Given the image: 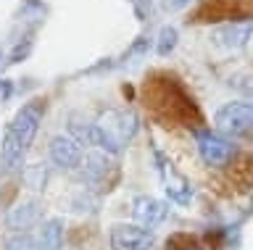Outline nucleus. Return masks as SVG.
<instances>
[{
	"mask_svg": "<svg viewBox=\"0 0 253 250\" xmlns=\"http://www.w3.org/2000/svg\"><path fill=\"white\" fill-rule=\"evenodd\" d=\"M40 250H61L63 248V221L61 218H47L37 229Z\"/></svg>",
	"mask_w": 253,
	"mask_h": 250,
	"instance_id": "11",
	"label": "nucleus"
},
{
	"mask_svg": "<svg viewBox=\"0 0 253 250\" xmlns=\"http://www.w3.org/2000/svg\"><path fill=\"white\" fill-rule=\"evenodd\" d=\"M169 216V203L158 200V198H150V195H137L132 200V218L134 224L145 226V229H156L161 226Z\"/></svg>",
	"mask_w": 253,
	"mask_h": 250,
	"instance_id": "8",
	"label": "nucleus"
},
{
	"mask_svg": "<svg viewBox=\"0 0 253 250\" xmlns=\"http://www.w3.org/2000/svg\"><path fill=\"white\" fill-rule=\"evenodd\" d=\"M42 113H45L42 100H32V103L24 106L21 111L13 116V121L8 124L3 143H0V171H3V174L16 171L24 163V155L29 153L32 143H35V137H37Z\"/></svg>",
	"mask_w": 253,
	"mask_h": 250,
	"instance_id": "1",
	"label": "nucleus"
},
{
	"mask_svg": "<svg viewBox=\"0 0 253 250\" xmlns=\"http://www.w3.org/2000/svg\"><path fill=\"white\" fill-rule=\"evenodd\" d=\"M3 250H40L37 234H32V232H11L3 240Z\"/></svg>",
	"mask_w": 253,
	"mask_h": 250,
	"instance_id": "12",
	"label": "nucleus"
},
{
	"mask_svg": "<svg viewBox=\"0 0 253 250\" xmlns=\"http://www.w3.org/2000/svg\"><path fill=\"white\" fill-rule=\"evenodd\" d=\"M193 250H201V248H193Z\"/></svg>",
	"mask_w": 253,
	"mask_h": 250,
	"instance_id": "15",
	"label": "nucleus"
},
{
	"mask_svg": "<svg viewBox=\"0 0 253 250\" xmlns=\"http://www.w3.org/2000/svg\"><path fill=\"white\" fill-rule=\"evenodd\" d=\"M161 37H164V42H161V53H166V50H171V45H174V37H177V35H174L171 29H166V32H164Z\"/></svg>",
	"mask_w": 253,
	"mask_h": 250,
	"instance_id": "14",
	"label": "nucleus"
},
{
	"mask_svg": "<svg viewBox=\"0 0 253 250\" xmlns=\"http://www.w3.org/2000/svg\"><path fill=\"white\" fill-rule=\"evenodd\" d=\"M40 221H42V203L35 200V198L16 203V206L8 208V214H5V226L11 232H29L32 226H37Z\"/></svg>",
	"mask_w": 253,
	"mask_h": 250,
	"instance_id": "9",
	"label": "nucleus"
},
{
	"mask_svg": "<svg viewBox=\"0 0 253 250\" xmlns=\"http://www.w3.org/2000/svg\"><path fill=\"white\" fill-rule=\"evenodd\" d=\"M111 250H153L156 234L140 224H114L108 234Z\"/></svg>",
	"mask_w": 253,
	"mask_h": 250,
	"instance_id": "5",
	"label": "nucleus"
},
{
	"mask_svg": "<svg viewBox=\"0 0 253 250\" xmlns=\"http://www.w3.org/2000/svg\"><path fill=\"white\" fill-rule=\"evenodd\" d=\"M145 98L150 100V108L169 121H187L190 113H195L193 100L185 95V90L177 84V79L169 76H156L145 84Z\"/></svg>",
	"mask_w": 253,
	"mask_h": 250,
	"instance_id": "2",
	"label": "nucleus"
},
{
	"mask_svg": "<svg viewBox=\"0 0 253 250\" xmlns=\"http://www.w3.org/2000/svg\"><path fill=\"white\" fill-rule=\"evenodd\" d=\"M251 35H253V21H232V24L221 27L213 35V40L219 45H224V48H243Z\"/></svg>",
	"mask_w": 253,
	"mask_h": 250,
	"instance_id": "10",
	"label": "nucleus"
},
{
	"mask_svg": "<svg viewBox=\"0 0 253 250\" xmlns=\"http://www.w3.org/2000/svg\"><path fill=\"white\" fill-rule=\"evenodd\" d=\"M153 155H156L158 174H161V179H164V190H166V195H169V200L179 203V206H190V200H193V187H190V182L171 169V163L164 158V153L158 150V147L153 150Z\"/></svg>",
	"mask_w": 253,
	"mask_h": 250,
	"instance_id": "7",
	"label": "nucleus"
},
{
	"mask_svg": "<svg viewBox=\"0 0 253 250\" xmlns=\"http://www.w3.org/2000/svg\"><path fill=\"white\" fill-rule=\"evenodd\" d=\"M213 121H216V132L229 140H253V103L235 100L221 106Z\"/></svg>",
	"mask_w": 253,
	"mask_h": 250,
	"instance_id": "4",
	"label": "nucleus"
},
{
	"mask_svg": "<svg viewBox=\"0 0 253 250\" xmlns=\"http://www.w3.org/2000/svg\"><path fill=\"white\" fill-rule=\"evenodd\" d=\"M24 182H27L29 190H45L47 169L42 166V163H32V166L24 169Z\"/></svg>",
	"mask_w": 253,
	"mask_h": 250,
	"instance_id": "13",
	"label": "nucleus"
},
{
	"mask_svg": "<svg viewBox=\"0 0 253 250\" xmlns=\"http://www.w3.org/2000/svg\"><path fill=\"white\" fill-rule=\"evenodd\" d=\"M47 158L61 171H79L84 163V147L71 135H55L47 145Z\"/></svg>",
	"mask_w": 253,
	"mask_h": 250,
	"instance_id": "6",
	"label": "nucleus"
},
{
	"mask_svg": "<svg viewBox=\"0 0 253 250\" xmlns=\"http://www.w3.org/2000/svg\"><path fill=\"white\" fill-rule=\"evenodd\" d=\"M193 137H195V150H198V155H201V161L206 163V166L224 169L237 158L235 143L229 137H224L221 132H216V129L198 127L193 132Z\"/></svg>",
	"mask_w": 253,
	"mask_h": 250,
	"instance_id": "3",
	"label": "nucleus"
}]
</instances>
